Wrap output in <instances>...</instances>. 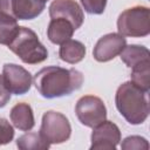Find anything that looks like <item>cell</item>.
<instances>
[{
    "label": "cell",
    "mask_w": 150,
    "mask_h": 150,
    "mask_svg": "<svg viewBox=\"0 0 150 150\" xmlns=\"http://www.w3.org/2000/svg\"><path fill=\"white\" fill-rule=\"evenodd\" d=\"M83 75L81 71L70 68L50 66L40 69L34 76V84L41 96L55 98L70 95L81 88Z\"/></svg>",
    "instance_id": "6da1fadb"
},
{
    "label": "cell",
    "mask_w": 150,
    "mask_h": 150,
    "mask_svg": "<svg viewBox=\"0 0 150 150\" xmlns=\"http://www.w3.org/2000/svg\"><path fill=\"white\" fill-rule=\"evenodd\" d=\"M116 108L130 124H142L149 116L148 93L131 81L122 83L115 95Z\"/></svg>",
    "instance_id": "7a4b0ae2"
},
{
    "label": "cell",
    "mask_w": 150,
    "mask_h": 150,
    "mask_svg": "<svg viewBox=\"0 0 150 150\" xmlns=\"http://www.w3.org/2000/svg\"><path fill=\"white\" fill-rule=\"evenodd\" d=\"M8 48L28 64H38L48 57L47 48L40 42L36 33L27 27H20L8 43Z\"/></svg>",
    "instance_id": "3957f363"
},
{
    "label": "cell",
    "mask_w": 150,
    "mask_h": 150,
    "mask_svg": "<svg viewBox=\"0 0 150 150\" xmlns=\"http://www.w3.org/2000/svg\"><path fill=\"white\" fill-rule=\"evenodd\" d=\"M118 34L129 38H143L150 33V9L134 6L123 11L117 19Z\"/></svg>",
    "instance_id": "277c9868"
},
{
    "label": "cell",
    "mask_w": 150,
    "mask_h": 150,
    "mask_svg": "<svg viewBox=\"0 0 150 150\" xmlns=\"http://www.w3.org/2000/svg\"><path fill=\"white\" fill-rule=\"evenodd\" d=\"M39 134L49 144H60L69 139L71 127L68 118L63 114L49 110L42 116Z\"/></svg>",
    "instance_id": "5b68a950"
},
{
    "label": "cell",
    "mask_w": 150,
    "mask_h": 150,
    "mask_svg": "<svg viewBox=\"0 0 150 150\" xmlns=\"http://www.w3.org/2000/svg\"><path fill=\"white\" fill-rule=\"evenodd\" d=\"M75 112L79 121L89 128H94L107 118V108L103 101L94 95L82 96L76 105Z\"/></svg>",
    "instance_id": "8992f818"
},
{
    "label": "cell",
    "mask_w": 150,
    "mask_h": 150,
    "mask_svg": "<svg viewBox=\"0 0 150 150\" xmlns=\"http://www.w3.org/2000/svg\"><path fill=\"white\" fill-rule=\"evenodd\" d=\"M91 150H115L121 141V131L111 121L104 120L93 128Z\"/></svg>",
    "instance_id": "52a82bcc"
},
{
    "label": "cell",
    "mask_w": 150,
    "mask_h": 150,
    "mask_svg": "<svg viewBox=\"0 0 150 150\" xmlns=\"http://www.w3.org/2000/svg\"><path fill=\"white\" fill-rule=\"evenodd\" d=\"M2 77L11 94L23 95L32 87V75L23 67L15 63H5L2 67Z\"/></svg>",
    "instance_id": "ba28073f"
},
{
    "label": "cell",
    "mask_w": 150,
    "mask_h": 150,
    "mask_svg": "<svg viewBox=\"0 0 150 150\" xmlns=\"http://www.w3.org/2000/svg\"><path fill=\"white\" fill-rule=\"evenodd\" d=\"M127 46V40L118 33H109L103 35L96 42L93 56L98 62H107L121 54Z\"/></svg>",
    "instance_id": "9c48e42d"
},
{
    "label": "cell",
    "mask_w": 150,
    "mask_h": 150,
    "mask_svg": "<svg viewBox=\"0 0 150 150\" xmlns=\"http://www.w3.org/2000/svg\"><path fill=\"white\" fill-rule=\"evenodd\" d=\"M49 16L68 20L75 30L82 26L84 20L83 11L75 0H54L49 6Z\"/></svg>",
    "instance_id": "30bf717a"
},
{
    "label": "cell",
    "mask_w": 150,
    "mask_h": 150,
    "mask_svg": "<svg viewBox=\"0 0 150 150\" xmlns=\"http://www.w3.org/2000/svg\"><path fill=\"white\" fill-rule=\"evenodd\" d=\"M46 0H12V16L16 20H32L46 7Z\"/></svg>",
    "instance_id": "8fae6325"
},
{
    "label": "cell",
    "mask_w": 150,
    "mask_h": 150,
    "mask_svg": "<svg viewBox=\"0 0 150 150\" xmlns=\"http://www.w3.org/2000/svg\"><path fill=\"white\" fill-rule=\"evenodd\" d=\"M75 28L68 20L56 18L50 20L47 28V36L52 43L62 45L73 36Z\"/></svg>",
    "instance_id": "7c38bea8"
},
{
    "label": "cell",
    "mask_w": 150,
    "mask_h": 150,
    "mask_svg": "<svg viewBox=\"0 0 150 150\" xmlns=\"http://www.w3.org/2000/svg\"><path fill=\"white\" fill-rule=\"evenodd\" d=\"M11 122L13 125L22 131H29L33 129L35 121H34V114L32 110V107L28 103H16L9 112Z\"/></svg>",
    "instance_id": "4fadbf2b"
},
{
    "label": "cell",
    "mask_w": 150,
    "mask_h": 150,
    "mask_svg": "<svg viewBox=\"0 0 150 150\" xmlns=\"http://www.w3.org/2000/svg\"><path fill=\"white\" fill-rule=\"evenodd\" d=\"M59 56L62 61L75 64L83 60L86 56V47L81 41L77 40H67L63 42L59 50Z\"/></svg>",
    "instance_id": "5bb4252c"
},
{
    "label": "cell",
    "mask_w": 150,
    "mask_h": 150,
    "mask_svg": "<svg viewBox=\"0 0 150 150\" xmlns=\"http://www.w3.org/2000/svg\"><path fill=\"white\" fill-rule=\"evenodd\" d=\"M120 57L129 68H132L144 61H150V52L144 46L129 45L121 52Z\"/></svg>",
    "instance_id": "9a60e30c"
},
{
    "label": "cell",
    "mask_w": 150,
    "mask_h": 150,
    "mask_svg": "<svg viewBox=\"0 0 150 150\" xmlns=\"http://www.w3.org/2000/svg\"><path fill=\"white\" fill-rule=\"evenodd\" d=\"M49 145L50 144L36 132H27L16 139V146L20 150H47Z\"/></svg>",
    "instance_id": "2e32d148"
},
{
    "label": "cell",
    "mask_w": 150,
    "mask_h": 150,
    "mask_svg": "<svg viewBox=\"0 0 150 150\" xmlns=\"http://www.w3.org/2000/svg\"><path fill=\"white\" fill-rule=\"evenodd\" d=\"M131 69V82L148 93L150 89V61H144Z\"/></svg>",
    "instance_id": "e0dca14e"
},
{
    "label": "cell",
    "mask_w": 150,
    "mask_h": 150,
    "mask_svg": "<svg viewBox=\"0 0 150 150\" xmlns=\"http://www.w3.org/2000/svg\"><path fill=\"white\" fill-rule=\"evenodd\" d=\"M19 29L16 19L0 12V43L8 46Z\"/></svg>",
    "instance_id": "ac0fdd59"
},
{
    "label": "cell",
    "mask_w": 150,
    "mask_h": 150,
    "mask_svg": "<svg viewBox=\"0 0 150 150\" xmlns=\"http://www.w3.org/2000/svg\"><path fill=\"white\" fill-rule=\"evenodd\" d=\"M121 148L124 150H148L149 143L144 137L141 136H128L123 139Z\"/></svg>",
    "instance_id": "d6986e66"
},
{
    "label": "cell",
    "mask_w": 150,
    "mask_h": 150,
    "mask_svg": "<svg viewBox=\"0 0 150 150\" xmlns=\"http://www.w3.org/2000/svg\"><path fill=\"white\" fill-rule=\"evenodd\" d=\"M84 11L90 14H102L107 6V0H80Z\"/></svg>",
    "instance_id": "ffe728a7"
},
{
    "label": "cell",
    "mask_w": 150,
    "mask_h": 150,
    "mask_svg": "<svg viewBox=\"0 0 150 150\" xmlns=\"http://www.w3.org/2000/svg\"><path fill=\"white\" fill-rule=\"evenodd\" d=\"M14 137V129L5 118H0V145L9 143Z\"/></svg>",
    "instance_id": "44dd1931"
},
{
    "label": "cell",
    "mask_w": 150,
    "mask_h": 150,
    "mask_svg": "<svg viewBox=\"0 0 150 150\" xmlns=\"http://www.w3.org/2000/svg\"><path fill=\"white\" fill-rule=\"evenodd\" d=\"M11 100V91L6 87L2 75H0V108L5 107Z\"/></svg>",
    "instance_id": "7402d4cb"
},
{
    "label": "cell",
    "mask_w": 150,
    "mask_h": 150,
    "mask_svg": "<svg viewBox=\"0 0 150 150\" xmlns=\"http://www.w3.org/2000/svg\"><path fill=\"white\" fill-rule=\"evenodd\" d=\"M0 12L12 16V0H0Z\"/></svg>",
    "instance_id": "603a6c76"
},
{
    "label": "cell",
    "mask_w": 150,
    "mask_h": 150,
    "mask_svg": "<svg viewBox=\"0 0 150 150\" xmlns=\"http://www.w3.org/2000/svg\"><path fill=\"white\" fill-rule=\"evenodd\" d=\"M46 1H48V0H46Z\"/></svg>",
    "instance_id": "cb8c5ba5"
}]
</instances>
